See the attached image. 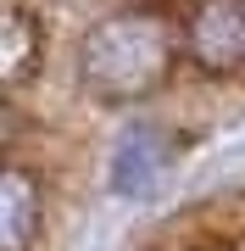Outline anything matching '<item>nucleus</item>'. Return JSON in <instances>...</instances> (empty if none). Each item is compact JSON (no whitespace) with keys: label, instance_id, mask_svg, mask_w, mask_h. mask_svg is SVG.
<instances>
[{"label":"nucleus","instance_id":"nucleus-1","mask_svg":"<svg viewBox=\"0 0 245 251\" xmlns=\"http://www.w3.org/2000/svg\"><path fill=\"white\" fill-rule=\"evenodd\" d=\"M178 62V28L162 11H111L78 45V84L106 106L145 100Z\"/></svg>","mask_w":245,"mask_h":251},{"label":"nucleus","instance_id":"nucleus-2","mask_svg":"<svg viewBox=\"0 0 245 251\" xmlns=\"http://www.w3.org/2000/svg\"><path fill=\"white\" fill-rule=\"evenodd\" d=\"M184 50L206 73H245V0H200L184 23Z\"/></svg>","mask_w":245,"mask_h":251},{"label":"nucleus","instance_id":"nucleus-3","mask_svg":"<svg viewBox=\"0 0 245 251\" xmlns=\"http://www.w3.org/2000/svg\"><path fill=\"white\" fill-rule=\"evenodd\" d=\"M39 224H45L39 179L28 168H6V179H0V251H28Z\"/></svg>","mask_w":245,"mask_h":251},{"label":"nucleus","instance_id":"nucleus-4","mask_svg":"<svg viewBox=\"0 0 245 251\" xmlns=\"http://www.w3.org/2000/svg\"><path fill=\"white\" fill-rule=\"evenodd\" d=\"M39 50H45L39 23L28 17L17 0H6V6H0V78H6V90H22V78L34 73Z\"/></svg>","mask_w":245,"mask_h":251},{"label":"nucleus","instance_id":"nucleus-5","mask_svg":"<svg viewBox=\"0 0 245 251\" xmlns=\"http://www.w3.org/2000/svg\"><path fill=\"white\" fill-rule=\"evenodd\" d=\"M162 162H167V145H162L156 128H128L123 145H117V156H111V184H117L123 196H139V190L156 184Z\"/></svg>","mask_w":245,"mask_h":251}]
</instances>
